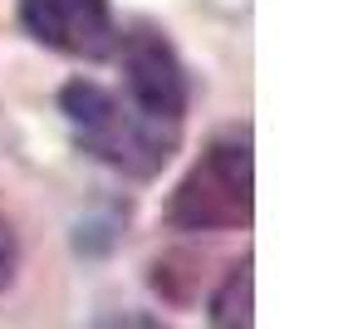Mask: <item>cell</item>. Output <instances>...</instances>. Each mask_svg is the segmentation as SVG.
<instances>
[{"instance_id":"7a4b0ae2","label":"cell","mask_w":358,"mask_h":329,"mask_svg":"<svg viewBox=\"0 0 358 329\" xmlns=\"http://www.w3.org/2000/svg\"><path fill=\"white\" fill-rule=\"evenodd\" d=\"M172 231H245L255 216V153L250 133L231 128L201 148L187 177L167 197Z\"/></svg>"},{"instance_id":"6da1fadb","label":"cell","mask_w":358,"mask_h":329,"mask_svg":"<svg viewBox=\"0 0 358 329\" xmlns=\"http://www.w3.org/2000/svg\"><path fill=\"white\" fill-rule=\"evenodd\" d=\"M59 113H64V123L74 133V148L84 158L133 177V182H152L172 162L177 143H182V133L143 123L123 104L118 89H108L99 79H84V74L59 89Z\"/></svg>"},{"instance_id":"3957f363","label":"cell","mask_w":358,"mask_h":329,"mask_svg":"<svg viewBox=\"0 0 358 329\" xmlns=\"http://www.w3.org/2000/svg\"><path fill=\"white\" fill-rule=\"evenodd\" d=\"M113 55H118V74H123V89H118L123 104L143 123L182 133L187 108H192V79H187L177 45L157 25H133L128 35H118Z\"/></svg>"},{"instance_id":"5b68a950","label":"cell","mask_w":358,"mask_h":329,"mask_svg":"<svg viewBox=\"0 0 358 329\" xmlns=\"http://www.w3.org/2000/svg\"><path fill=\"white\" fill-rule=\"evenodd\" d=\"M211 324L216 329H250V255L236 260L211 295Z\"/></svg>"},{"instance_id":"8992f818","label":"cell","mask_w":358,"mask_h":329,"mask_svg":"<svg viewBox=\"0 0 358 329\" xmlns=\"http://www.w3.org/2000/svg\"><path fill=\"white\" fill-rule=\"evenodd\" d=\"M15 265H20V246H15V231L0 221V290L15 280Z\"/></svg>"},{"instance_id":"277c9868","label":"cell","mask_w":358,"mask_h":329,"mask_svg":"<svg viewBox=\"0 0 358 329\" xmlns=\"http://www.w3.org/2000/svg\"><path fill=\"white\" fill-rule=\"evenodd\" d=\"M20 30L64 59H103L118 45L113 0H20Z\"/></svg>"}]
</instances>
